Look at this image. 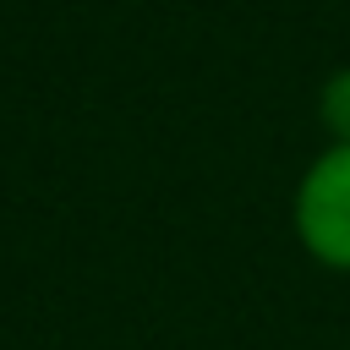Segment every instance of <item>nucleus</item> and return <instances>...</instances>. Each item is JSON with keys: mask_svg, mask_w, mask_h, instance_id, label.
Instances as JSON below:
<instances>
[{"mask_svg": "<svg viewBox=\"0 0 350 350\" xmlns=\"http://www.w3.org/2000/svg\"><path fill=\"white\" fill-rule=\"evenodd\" d=\"M290 224L317 268L350 273V142H328L301 170L290 197Z\"/></svg>", "mask_w": 350, "mask_h": 350, "instance_id": "f257e3e1", "label": "nucleus"}, {"mask_svg": "<svg viewBox=\"0 0 350 350\" xmlns=\"http://www.w3.org/2000/svg\"><path fill=\"white\" fill-rule=\"evenodd\" d=\"M317 120L328 131V142H350V66L328 71L317 88Z\"/></svg>", "mask_w": 350, "mask_h": 350, "instance_id": "f03ea898", "label": "nucleus"}]
</instances>
